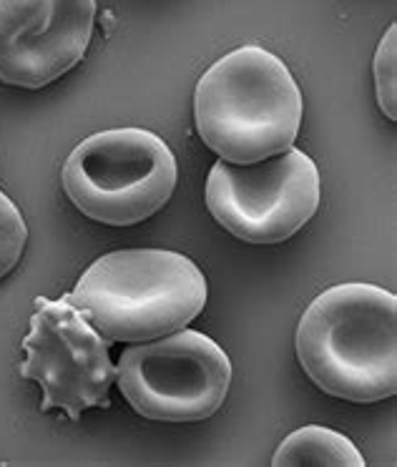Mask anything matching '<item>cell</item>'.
<instances>
[{
	"label": "cell",
	"mask_w": 397,
	"mask_h": 467,
	"mask_svg": "<svg viewBox=\"0 0 397 467\" xmlns=\"http://www.w3.org/2000/svg\"><path fill=\"white\" fill-rule=\"evenodd\" d=\"M297 357L322 392L355 405L397 392V299L382 286L347 282L307 306Z\"/></svg>",
	"instance_id": "cell-1"
},
{
	"label": "cell",
	"mask_w": 397,
	"mask_h": 467,
	"mask_svg": "<svg viewBox=\"0 0 397 467\" xmlns=\"http://www.w3.org/2000/svg\"><path fill=\"white\" fill-rule=\"evenodd\" d=\"M305 101L285 61L245 46L199 78L193 123L202 141L229 163H255L292 149Z\"/></svg>",
	"instance_id": "cell-2"
},
{
	"label": "cell",
	"mask_w": 397,
	"mask_h": 467,
	"mask_svg": "<svg viewBox=\"0 0 397 467\" xmlns=\"http://www.w3.org/2000/svg\"><path fill=\"white\" fill-rule=\"evenodd\" d=\"M206 276L189 256L123 249L96 259L66 299L109 342H149L202 315Z\"/></svg>",
	"instance_id": "cell-3"
},
{
	"label": "cell",
	"mask_w": 397,
	"mask_h": 467,
	"mask_svg": "<svg viewBox=\"0 0 397 467\" xmlns=\"http://www.w3.org/2000/svg\"><path fill=\"white\" fill-rule=\"evenodd\" d=\"M179 179L172 149L143 129H111L83 139L63 163L71 203L93 222L133 226L163 209Z\"/></svg>",
	"instance_id": "cell-4"
},
{
	"label": "cell",
	"mask_w": 397,
	"mask_h": 467,
	"mask_svg": "<svg viewBox=\"0 0 397 467\" xmlns=\"http://www.w3.org/2000/svg\"><path fill=\"white\" fill-rule=\"evenodd\" d=\"M116 385L146 420L199 422L225 405L232 362L212 337L183 327L126 347L116 367Z\"/></svg>",
	"instance_id": "cell-5"
},
{
	"label": "cell",
	"mask_w": 397,
	"mask_h": 467,
	"mask_svg": "<svg viewBox=\"0 0 397 467\" xmlns=\"http://www.w3.org/2000/svg\"><path fill=\"white\" fill-rule=\"evenodd\" d=\"M315 161L299 149L255 163L216 161L206 179V209L219 226L249 244H279L319 209Z\"/></svg>",
	"instance_id": "cell-6"
},
{
	"label": "cell",
	"mask_w": 397,
	"mask_h": 467,
	"mask_svg": "<svg viewBox=\"0 0 397 467\" xmlns=\"http://www.w3.org/2000/svg\"><path fill=\"white\" fill-rule=\"evenodd\" d=\"M23 349L26 362L18 372L43 389L41 412L61 410L76 422L89 407L111 405L116 382V367L109 355L111 342L66 296L36 299Z\"/></svg>",
	"instance_id": "cell-7"
},
{
	"label": "cell",
	"mask_w": 397,
	"mask_h": 467,
	"mask_svg": "<svg viewBox=\"0 0 397 467\" xmlns=\"http://www.w3.org/2000/svg\"><path fill=\"white\" fill-rule=\"evenodd\" d=\"M96 0H0V81L43 88L83 61Z\"/></svg>",
	"instance_id": "cell-8"
},
{
	"label": "cell",
	"mask_w": 397,
	"mask_h": 467,
	"mask_svg": "<svg viewBox=\"0 0 397 467\" xmlns=\"http://www.w3.org/2000/svg\"><path fill=\"white\" fill-rule=\"evenodd\" d=\"M275 467H365L352 440L329 427L307 425L282 440L272 457Z\"/></svg>",
	"instance_id": "cell-9"
},
{
	"label": "cell",
	"mask_w": 397,
	"mask_h": 467,
	"mask_svg": "<svg viewBox=\"0 0 397 467\" xmlns=\"http://www.w3.org/2000/svg\"><path fill=\"white\" fill-rule=\"evenodd\" d=\"M372 73H375V91L380 111L385 113L390 121L397 119V26L392 23L382 41L377 46L375 63H372Z\"/></svg>",
	"instance_id": "cell-10"
},
{
	"label": "cell",
	"mask_w": 397,
	"mask_h": 467,
	"mask_svg": "<svg viewBox=\"0 0 397 467\" xmlns=\"http://www.w3.org/2000/svg\"><path fill=\"white\" fill-rule=\"evenodd\" d=\"M28 242V226L18 206L0 192V279L11 275Z\"/></svg>",
	"instance_id": "cell-11"
}]
</instances>
